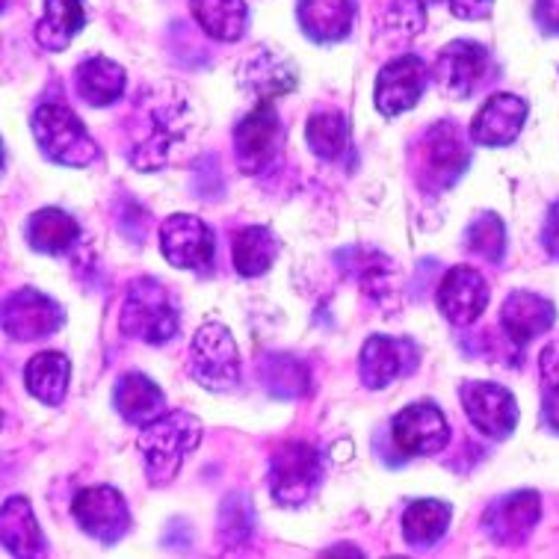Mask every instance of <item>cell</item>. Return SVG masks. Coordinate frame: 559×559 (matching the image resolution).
<instances>
[{"label":"cell","instance_id":"obj_9","mask_svg":"<svg viewBox=\"0 0 559 559\" xmlns=\"http://www.w3.org/2000/svg\"><path fill=\"white\" fill-rule=\"evenodd\" d=\"M282 119L275 112L273 102H254V107L246 112L235 128V157L240 173L261 175L278 157L282 148Z\"/></svg>","mask_w":559,"mask_h":559},{"label":"cell","instance_id":"obj_3","mask_svg":"<svg viewBox=\"0 0 559 559\" xmlns=\"http://www.w3.org/2000/svg\"><path fill=\"white\" fill-rule=\"evenodd\" d=\"M124 337L143 341L148 346H163L181 332V308L173 294L157 278H136L124 296L119 317Z\"/></svg>","mask_w":559,"mask_h":559},{"label":"cell","instance_id":"obj_5","mask_svg":"<svg viewBox=\"0 0 559 559\" xmlns=\"http://www.w3.org/2000/svg\"><path fill=\"white\" fill-rule=\"evenodd\" d=\"M468 163L471 148L465 143V131L453 119H441L420 140L417 183L427 193H444L468 173Z\"/></svg>","mask_w":559,"mask_h":559},{"label":"cell","instance_id":"obj_32","mask_svg":"<svg viewBox=\"0 0 559 559\" xmlns=\"http://www.w3.org/2000/svg\"><path fill=\"white\" fill-rule=\"evenodd\" d=\"M306 143L314 157L332 163L346 152L349 145V122L344 112L317 110L306 124Z\"/></svg>","mask_w":559,"mask_h":559},{"label":"cell","instance_id":"obj_20","mask_svg":"<svg viewBox=\"0 0 559 559\" xmlns=\"http://www.w3.org/2000/svg\"><path fill=\"white\" fill-rule=\"evenodd\" d=\"M557 323V306L539 294L515 290L503 299L500 308V325L512 344L527 346L533 337L545 335Z\"/></svg>","mask_w":559,"mask_h":559},{"label":"cell","instance_id":"obj_36","mask_svg":"<svg viewBox=\"0 0 559 559\" xmlns=\"http://www.w3.org/2000/svg\"><path fill=\"white\" fill-rule=\"evenodd\" d=\"M539 391L542 420H545V427H548L554 436H559V335L542 349Z\"/></svg>","mask_w":559,"mask_h":559},{"label":"cell","instance_id":"obj_7","mask_svg":"<svg viewBox=\"0 0 559 559\" xmlns=\"http://www.w3.org/2000/svg\"><path fill=\"white\" fill-rule=\"evenodd\" d=\"M323 479V456L308 441H285L270 459V495L282 507H302Z\"/></svg>","mask_w":559,"mask_h":559},{"label":"cell","instance_id":"obj_16","mask_svg":"<svg viewBox=\"0 0 559 559\" xmlns=\"http://www.w3.org/2000/svg\"><path fill=\"white\" fill-rule=\"evenodd\" d=\"M427 62L415 57V53H403L397 60L385 62L377 78V90H373L377 110L388 119H394L400 112H408L420 102V95L427 90Z\"/></svg>","mask_w":559,"mask_h":559},{"label":"cell","instance_id":"obj_38","mask_svg":"<svg viewBox=\"0 0 559 559\" xmlns=\"http://www.w3.org/2000/svg\"><path fill=\"white\" fill-rule=\"evenodd\" d=\"M254 530V512L252 500H246L243 495H231L219 509V542L223 548H237L252 539Z\"/></svg>","mask_w":559,"mask_h":559},{"label":"cell","instance_id":"obj_28","mask_svg":"<svg viewBox=\"0 0 559 559\" xmlns=\"http://www.w3.org/2000/svg\"><path fill=\"white\" fill-rule=\"evenodd\" d=\"M128 74L116 60L90 57L78 66V92L90 107H112L124 95Z\"/></svg>","mask_w":559,"mask_h":559},{"label":"cell","instance_id":"obj_40","mask_svg":"<svg viewBox=\"0 0 559 559\" xmlns=\"http://www.w3.org/2000/svg\"><path fill=\"white\" fill-rule=\"evenodd\" d=\"M533 15H536V24L542 27V33L559 36V0H536Z\"/></svg>","mask_w":559,"mask_h":559},{"label":"cell","instance_id":"obj_18","mask_svg":"<svg viewBox=\"0 0 559 559\" xmlns=\"http://www.w3.org/2000/svg\"><path fill=\"white\" fill-rule=\"evenodd\" d=\"M415 367V344L403 341V337H367L365 346H361V356H358V377H361V385L370 388V391H382Z\"/></svg>","mask_w":559,"mask_h":559},{"label":"cell","instance_id":"obj_34","mask_svg":"<svg viewBox=\"0 0 559 559\" xmlns=\"http://www.w3.org/2000/svg\"><path fill=\"white\" fill-rule=\"evenodd\" d=\"M427 27V3L424 0H388L377 19L379 36L391 41H408Z\"/></svg>","mask_w":559,"mask_h":559},{"label":"cell","instance_id":"obj_30","mask_svg":"<svg viewBox=\"0 0 559 559\" xmlns=\"http://www.w3.org/2000/svg\"><path fill=\"white\" fill-rule=\"evenodd\" d=\"M193 19L199 21L211 39L237 41L249 27V7L246 0H190Z\"/></svg>","mask_w":559,"mask_h":559},{"label":"cell","instance_id":"obj_21","mask_svg":"<svg viewBox=\"0 0 559 559\" xmlns=\"http://www.w3.org/2000/svg\"><path fill=\"white\" fill-rule=\"evenodd\" d=\"M296 83L299 78L294 62L273 48H258L249 53L240 69V86L252 92L258 102H273L278 95H287L296 90Z\"/></svg>","mask_w":559,"mask_h":559},{"label":"cell","instance_id":"obj_14","mask_svg":"<svg viewBox=\"0 0 559 559\" xmlns=\"http://www.w3.org/2000/svg\"><path fill=\"white\" fill-rule=\"evenodd\" d=\"M160 252L178 270H207L214 264V231L193 214L166 216L160 225Z\"/></svg>","mask_w":559,"mask_h":559},{"label":"cell","instance_id":"obj_17","mask_svg":"<svg viewBox=\"0 0 559 559\" xmlns=\"http://www.w3.org/2000/svg\"><path fill=\"white\" fill-rule=\"evenodd\" d=\"M438 311L448 317V323L456 329H468L477 323L488 306L486 278L474 266H453L444 273L436 294Z\"/></svg>","mask_w":559,"mask_h":559},{"label":"cell","instance_id":"obj_22","mask_svg":"<svg viewBox=\"0 0 559 559\" xmlns=\"http://www.w3.org/2000/svg\"><path fill=\"white\" fill-rule=\"evenodd\" d=\"M296 21L317 45L344 41L356 21V0H299Z\"/></svg>","mask_w":559,"mask_h":559},{"label":"cell","instance_id":"obj_29","mask_svg":"<svg viewBox=\"0 0 559 559\" xmlns=\"http://www.w3.org/2000/svg\"><path fill=\"white\" fill-rule=\"evenodd\" d=\"M450 519H453V507L448 500H415L403 512V539L415 548H429V545L444 539V533L450 530Z\"/></svg>","mask_w":559,"mask_h":559},{"label":"cell","instance_id":"obj_6","mask_svg":"<svg viewBox=\"0 0 559 559\" xmlns=\"http://www.w3.org/2000/svg\"><path fill=\"white\" fill-rule=\"evenodd\" d=\"M240 353L231 332L223 323H204L190 344V377L214 394L235 391L240 385Z\"/></svg>","mask_w":559,"mask_h":559},{"label":"cell","instance_id":"obj_39","mask_svg":"<svg viewBox=\"0 0 559 559\" xmlns=\"http://www.w3.org/2000/svg\"><path fill=\"white\" fill-rule=\"evenodd\" d=\"M450 12L462 21H483L495 10V0H448Z\"/></svg>","mask_w":559,"mask_h":559},{"label":"cell","instance_id":"obj_19","mask_svg":"<svg viewBox=\"0 0 559 559\" xmlns=\"http://www.w3.org/2000/svg\"><path fill=\"white\" fill-rule=\"evenodd\" d=\"M527 102L512 92H495L471 122V140L486 148H507L519 140L527 122Z\"/></svg>","mask_w":559,"mask_h":559},{"label":"cell","instance_id":"obj_1","mask_svg":"<svg viewBox=\"0 0 559 559\" xmlns=\"http://www.w3.org/2000/svg\"><path fill=\"white\" fill-rule=\"evenodd\" d=\"M128 128L133 140L128 160L136 173H157L173 157L175 145L193 131V110L187 90L178 83H154L140 92L128 112Z\"/></svg>","mask_w":559,"mask_h":559},{"label":"cell","instance_id":"obj_31","mask_svg":"<svg viewBox=\"0 0 559 559\" xmlns=\"http://www.w3.org/2000/svg\"><path fill=\"white\" fill-rule=\"evenodd\" d=\"M275 254H278V237L273 228L266 225H249L240 228L231 243V258H235V270L243 278H258L273 270Z\"/></svg>","mask_w":559,"mask_h":559},{"label":"cell","instance_id":"obj_15","mask_svg":"<svg viewBox=\"0 0 559 559\" xmlns=\"http://www.w3.org/2000/svg\"><path fill=\"white\" fill-rule=\"evenodd\" d=\"M542 519V500L536 491L521 488L512 495H500L483 515L486 536L500 548H519L533 536Z\"/></svg>","mask_w":559,"mask_h":559},{"label":"cell","instance_id":"obj_11","mask_svg":"<svg viewBox=\"0 0 559 559\" xmlns=\"http://www.w3.org/2000/svg\"><path fill=\"white\" fill-rule=\"evenodd\" d=\"M459 400L468 420L491 441H507L515 427H519V403L509 388L498 382H479V379H465L459 385Z\"/></svg>","mask_w":559,"mask_h":559},{"label":"cell","instance_id":"obj_43","mask_svg":"<svg viewBox=\"0 0 559 559\" xmlns=\"http://www.w3.org/2000/svg\"><path fill=\"white\" fill-rule=\"evenodd\" d=\"M424 3H441V0H424Z\"/></svg>","mask_w":559,"mask_h":559},{"label":"cell","instance_id":"obj_42","mask_svg":"<svg viewBox=\"0 0 559 559\" xmlns=\"http://www.w3.org/2000/svg\"><path fill=\"white\" fill-rule=\"evenodd\" d=\"M341 554H346V557H361V550H356V548H332V550H323V557H341Z\"/></svg>","mask_w":559,"mask_h":559},{"label":"cell","instance_id":"obj_8","mask_svg":"<svg viewBox=\"0 0 559 559\" xmlns=\"http://www.w3.org/2000/svg\"><path fill=\"white\" fill-rule=\"evenodd\" d=\"M491 72V53L486 45L471 39H456L444 45L432 66V81L444 98H471L479 86H486Z\"/></svg>","mask_w":559,"mask_h":559},{"label":"cell","instance_id":"obj_27","mask_svg":"<svg viewBox=\"0 0 559 559\" xmlns=\"http://www.w3.org/2000/svg\"><path fill=\"white\" fill-rule=\"evenodd\" d=\"M69 379H72V361L66 353L48 349L33 356L24 367V385L45 406H60L69 391Z\"/></svg>","mask_w":559,"mask_h":559},{"label":"cell","instance_id":"obj_24","mask_svg":"<svg viewBox=\"0 0 559 559\" xmlns=\"http://www.w3.org/2000/svg\"><path fill=\"white\" fill-rule=\"evenodd\" d=\"M112 406L131 427H148L152 420L166 415V397L160 385L145 373H124L112 388Z\"/></svg>","mask_w":559,"mask_h":559},{"label":"cell","instance_id":"obj_10","mask_svg":"<svg viewBox=\"0 0 559 559\" xmlns=\"http://www.w3.org/2000/svg\"><path fill=\"white\" fill-rule=\"evenodd\" d=\"M72 515L90 539L102 542L107 548L122 542L131 530L128 500L112 486H90L78 491L72 500Z\"/></svg>","mask_w":559,"mask_h":559},{"label":"cell","instance_id":"obj_25","mask_svg":"<svg viewBox=\"0 0 559 559\" xmlns=\"http://www.w3.org/2000/svg\"><path fill=\"white\" fill-rule=\"evenodd\" d=\"M86 27V3L83 0H45L39 24H36V41L45 51H66L78 33Z\"/></svg>","mask_w":559,"mask_h":559},{"label":"cell","instance_id":"obj_33","mask_svg":"<svg viewBox=\"0 0 559 559\" xmlns=\"http://www.w3.org/2000/svg\"><path fill=\"white\" fill-rule=\"evenodd\" d=\"M261 379H264L266 391L278 400H296L306 397L308 382H311V373L302 358L287 356V353H278V356H266L261 361Z\"/></svg>","mask_w":559,"mask_h":559},{"label":"cell","instance_id":"obj_37","mask_svg":"<svg viewBox=\"0 0 559 559\" xmlns=\"http://www.w3.org/2000/svg\"><path fill=\"white\" fill-rule=\"evenodd\" d=\"M353 252L358 258V261H349L353 273H356V278L365 287V294H370L379 302L382 296L394 290V278H391L394 264H391V258L377 252V249H353Z\"/></svg>","mask_w":559,"mask_h":559},{"label":"cell","instance_id":"obj_13","mask_svg":"<svg viewBox=\"0 0 559 559\" xmlns=\"http://www.w3.org/2000/svg\"><path fill=\"white\" fill-rule=\"evenodd\" d=\"M391 436L397 450H403L406 456H436L450 444L448 417L436 403L420 400L394 415Z\"/></svg>","mask_w":559,"mask_h":559},{"label":"cell","instance_id":"obj_23","mask_svg":"<svg viewBox=\"0 0 559 559\" xmlns=\"http://www.w3.org/2000/svg\"><path fill=\"white\" fill-rule=\"evenodd\" d=\"M0 539L10 557H45L48 542L27 498H7L0 509Z\"/></svg>","mask_w":559,"mask_h":559},{"label":"cell","instance_id":"obj_26","mask_svg":"<svg viewBox=\"0 0 559 559\" xmlns=\"http://www.w3.org/2000/svg\"><path fill=\"white\" fill-rule=\"evenodd\" d=\"M81 240V223L62 207H41L27 219V243L33 252L60 258Z\"/></svg>","mask_w":559,"mask_h":559},{"label":"cell","instance_id":"obj_4","mask_svg":"<svg viewBox=\"0 0 559 559\" xmlns=\"http://www.w3.org/2000/svg\"><path fill=\"white\" fill-rule=\"evenodd\" d=\"M33 136L39 143L41 154L48 160L69 166V169H86L102 157V148L92 140L90 131L83 128L78 112H72L66 104H41L36 107L31 119Z\"/></svg>","mask_w":559,"mask_h":559},{"label":"cell","instance_id":"obj_35","mask_svg":"<svg viewBox=\"0 0 559 559\" xmlns=\"http://www.w3.org/2000/svg\"><path fill=\"white\" fill-rule=\"evenodd\" d=\"M465 246L491 264H500L507 254V225L495 211H483L465 228Z\"/></svg>","mask_w":559,"mask_h":559},{"label":"cell","instance_id":"obj_12","mask_svg":"<svg viewBox=\"0 0 559 559\" xmlns=\"http://www.w3.org/2000/svg\"><path fill=\"white\" fill-rule=\"evenodd\" d=\"M62 323H66V311L60 302L36 287H21L3 302V332L19 344L53 335L60 332Z\"/></svg>","mask_w":559,"mask_h":559},{"label":"cell","instance_id":"obj_2","mask_svg":"<svg viewBox=\"0 0 559 559\" xmlns=\"http://www.w3.org/2000/svg\"><path fill=\"white\" fill-rule=\"evenodd\" d=\"M199 441H202V420L190 412H166L143 427L136 448L145 462L148 486H169L178 477L183 459L199 448Z\"/></svg>","mask_w":559,"mask_h":559},{"label":"cell","instance_id":"obj_41","mask_svg":"<svg viewBox=\"0 0 559 559\" xmlns=\"http://www.w3.org/2000/svg\"><path fill=\"white\" fill-rule=\"evenodd\" d=\"M542 246L545 252L559 261V202H554L548 207V216H545V228H542Z\"/></svg>","mask_w":559,"mask_h":559}]
</instances>
